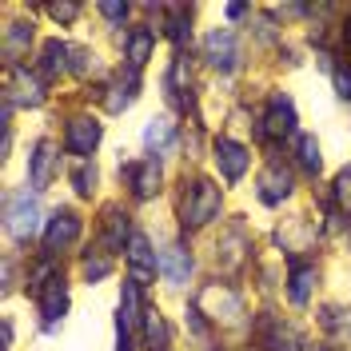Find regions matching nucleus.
Segmentation results:
<instances>
[{"instance_id":"9b49d317","label":"nucleus","mask_w":351,"mask_h":351,"mask_svg":"<svg viewBox=\"0 0 351 351\" xmlns=\"http://www.w3.org/2000/svg\"><path fill=\"white\" fill-rule=\"evenodd\" d=\"M160 276H164L172 287L188 284V276H192V256H188V247H184V243L164 247V256H160Z\"/></svg>"},{"instance_id":"39448f33","label":"nucleus","mask_w":351,"mask_h":351,"mask_svg":"<svg viewBox=\"0 0 351 351\" xmlns=\"http://www.w3.org/2000/svg\"><path fill=\"white\" fill-rule=\"evenodd\" d=\"M204 56H208L212 68L232 72V68L240 64V44H236V36H232L228 28H212V32L204 36Z\"/></svg>"},{"instance_id":"a878e982","label":"nucleus","mask_w":351,"mask_h":351,"mask_svg":"<svg viewBox=\"0 0 351 351\" xmlns=\"http://www.w3.org/2000/svg\"><path fill=\"white\" fill-rule=\"evenodd\" d=\"M331 76H335V88H339V96H343V100H351V68H335Z\"/></svg>"},{"instance_id":"9d476101","label":"nucleus","mask_w":351,"mask_h":351,"mask_svg":"<svg viewBox=\"0 0 351 351\" xmlns=\"http://www.w3.org/2000/svg\"><path fill=\"white\" fill-rule=\"evenodd\" d=\"M120 176H128L136 199H152L160 192V160H140V164H128L120 168Z\"/></svg>"},{"instance_id":"6e6552de","label":"nucleus","mask_w":351,"mask_h":351,"mask_svg":"<svg viewBox=\"0 0 351 351\" xmlns=\"http://www.w3.org/2000/svg\"><path fill=\"white\" fill-rule=\"evenodd\" d=\"M128 267L132 276H136V284H148V280H156V256H152V243H148V236L144 232H132L128 240Z\"/></svg>"},{"instance_id":"aec40b11","label":"nucleus","mask_w":351,"mask_h":351,"mask_svg":"<svg viewBox=\"0 0 351 351\" xmlns=\"http://www.w3.org/2000/svg\"><path fill=\"white\" fill-rule=\"evenodd\" d=\"M104 240H108L112 252H120L124 240H132L128 236V212H120V208H108V212H104Z\"/></svg>"},{"instance_id":"2eb2a0df","label":"nucleus","mask_w":351,"mask_h":351,"mask_svg":"<svg viewBox=\"0 0 351 351\" xmlns=\"http://www.w3.org/2000/svg\"><path fill=\"white\" fill-rule=\"evenodd\" d=\"M176 144V124L168 120V116H160V120H152L148 128H144V148L152 152V160H160V156H168Z\"/></svg>"},{"instance_id":"dca6fc26","label":"nucleus","mask_w":351,"mask_h":351,"mask_svg":"<svg viewBox=\"0 0 351 351\" xmlns=\"http://www.w3.org/2000/svg\"><path fill=\"white\" fill-rule=\"evenodd\" d=\"M32 188H48V180L56 172V144L52 140H36V148H32Z\"/></svg>"},{"instance_id":"1a4fd4ad","label":"nucleus","mask_w":351,"mask_h":351,"mask_svg":"<svg viewBox=\"0 0 351 351\" xmlns=\"http://www.w3.org/2000/svg\"><path fill=\"white\" fill-rule=\"evenodd\" d=\"M287 196H291V176L284 172L280 160H271V164L260 172V199L267 204V208H276V204H284Z\"/></svg>"},{"instance_id":"c756f323","label":"nucleus","mask_w":351,"mask_h":351,"mask_svg":"<svg viewBox=\"0 0 351 351\" xmlns=\"http://www.w3.org/2000/svg\"><path fill=\"white\" fill-rule=\"evenodd\" d=\"M328 351H335V348H328Z\"/></svg>"},{"instance_id":"cd10ccee","label":"nucleus","mask_w":351,"mask_h":351,"mask_svg":"<svg viewBox=\"0 0 351 351\" xmlns=\"http://www.w3.org/2000/svg\"><path fill=\"white\" fill-rule=\"evenodd\" d=\"M100 12H104L108 21H124V16H128V4H100Z\"/></svg>"},{"instance_id":"bb28decb","label":"nucleus","mask_w":351,"mask_h":351,"mask_svg":"<svg viewBox=\"0 0 351 351\" xmlns=\"http://www.w3.org/2000/svg\"><path fill=\"white\" fill-rule=\"evenodd\" d=\"M76 12H80V4H52V16L56 21H72Z\"/></svg>"},{"instance_id":"5701e85b","label":"nucleus","mask_w":351,"mask_h":351,"mask_svg":"<svg viewBox=\"0 0 351 351\" xmlns=\"http://www.w3.org/2000/svg\"><path fill=\"white\" fill-rule=\"evenodd\" d=\"M72 188H76L80 196H92V188H96V168H92L88 160H76V168H72Z\"/></svg>"},{"instance_id":"7ed1b4c3","label":"nucleus","mask_w":351,"mask_h":351,"mask_svg":"<svg viewBox=\"0 0 351 351\" xmlns=\"http://www.w3.org/2000/svg\"><path fill=\"white\" fill-rule=\"evenodd\" d=\"M199 315H212V319H223L228 328H236V324H243V300L232 291V287L223 284H212L204 295H199Z\"/></svg>"},{"instance_id":"ddd939ff","label":"nucleus","mask_w":351,"mask_h":351,"mask_svg":"<svg viewBox=\"0 0 351 351\" xmlns=\"http://www.w3.org/2000/svg\"><path fill=\"white\" fill-rule=\"evenodd\" d=\"M315 263L311 260H291V287H287V300L295 307H304L311 300V287H315Z\"/></svg>"},{"instance_id":"f03ea898","label":"nucleus","mask_w":351,"mask_h":351,"mask_svg":"<svg viewBox=\"0 0 351 351\" xmlns=\"http://www.w3.org/2000/svg\"><path fill=\"white\" fill-rule=\"evenodd\" d=\"M4 228L16 240L36 236V228H40V204H36V196H28V192L8 196V204H4Z\"/></svg>"},{"instance_id":"4468645a","label":"nucleus","mask_w":351,"mask_h":351,"mask_svg":"<svg viewBox=\"0 0 351 351\" xmlns=\"http://www.w3.org/2000/svg\"><path fill=\"white\" fill-rule=\"evenodd\" d=\"M152 48H156V32H152V28H132L128 40H124V56H128L132 72H140V68L148 64Z\"/></svg>"},{"instance_id":"6ab92c4d","label":"nucleus","mask_w":351,"mask_h":351,"mask_svg":"<svg viewBox=\"0 0 351 351\" xmlns=\"http://www.w3.org/2000/svg\"><path fill=\"white\" fill-rule=\"evenodd\" d=\"M32 44V24H8V32H4V64L16 68L21 60V52Z\"/></svg>"},{"instance_id":"4be33fe9","label":"nucleus","mask_w":351,"mask_h":351,"mask_svg":"<svg viewBox=\"0 0 351 351\" xmlns=\"http://www.w3.org/2000/svg\"><path fill=\"white\" fill-rule=\"evenodd\" d=\"M300 168L307 176H319V168H324V156H319L315 136H300Z\"/></svg>"},{"instance_id":"0eeeda50","label":"nucleus","mask_w":351,"mask_h":351,"mask_svg":"<svg viewBox=\"0 0 351 351\" xmlns=\"http://www.w3.org/2000/svg\"><path fill=\"white\" fill-rule=\"evenodd\" d=\"M247 164H252L247 148L236 144V140H228V136H219L216 140V168H219V176H223L228 184H240L243 172H247Z\"/></svg>"},{"instance_id":"f257e3e1","label":"nucleus","mask_w":351,"mask_h":351,"mask_svg":"<svg viewBox=\"0 0 351 351\" xmlns=\"http://www.w3.org/2000/svg\"><path fill=\"white\" fill-rule=\"evenodd\" d=\"M188 188V180H184ZM219 216V188L212 180H192V188L184 192V204H180V223L184 228H204Z\"/></svg>"},{"instance_id":"a211bd4d","label":"nucleus","mask_w":351,"mask_h":351,"mask_svg":"<svg viewBox=\"0 0 351 351\" xmlns=\"http://www.w3.org/2000/svg\"><path fill=\"white\" fill-rule=\"evenodd\" d=\"M40 307H44V328H48V331H52L56 324H60V319H64V311H68V291H64V280H60V276L48 284V291H44Z\"/></svg>"},{"instance_id":"f3484780","label":"nucleus","mask_w":351,"mask_h":351,"mask_svg":"<svg viewBox=\"0 0 351 351\" xmlns=\"http://www.w3.org/2000/svg\"><path fill=\"white\" fill-rule=\"evenodd\" d=\"M168 348H172V328L156 307H148L144 311V351H168Z\"/></svg>"},{"instance_id":"20e7f679","label":"nucleus","mask_w":351,"mask_h":351,"mask_svg":"<svg viewBox=\"0 0 351 351\" xmlns=\"http://www.w3.org/2000/svg\"><path fill=\"white\" fill-rule=\"evenodd\" d=\"M100 136H104L100 120H92V116H76V120L64 128V148L76 156V160H88V156L96 152Z\"/></svg>"},{"instance_id":"f8f14e48","label":"nucleus","mask_w":351,"mask_h":351,"mask_svg":"<svg viewBox=\"0 0 351 351\" xmlns=\"http://www.w3.org/2000/svg\"><path fill=\"white\" fill-rule=\"evenodd\" d=\"M260 132H267V136H291V132H295V104L287 100L284 92L271 96V112L263 116Z\"/></svg>"},{"instance_id":"b1692460","label":"nucleus","mask_w":351,"mask_h":351,"mask_svg":"<svg viewBox=\"0 0 351 351\" xmlns=\"http://www.w3.org/2000/svg\"><path fill=\"white\" fill-rule=\"evenodd\" d=\"M331 196H335V204H339V208L351 216V168H343V172L335 176V184H331Z\"/></svg>"},{"instance_id":"423d86ee","label":"nucleus","mask_w":351,"mask_h":351,"mask_svg":"<svg viewBox=\"0 0 351 351\" xmlns=\"http://www.w3.org/2000/svg\"><path fill=\"white\" fill-rule=\"evenodd\" d=\"M80 223H84V219L76 216L72 208L52 212V219H48V232H44V247H48V252H64V247H72V243H76V236H80Z\"/></svg>"},{"instance_id":"412c9836","label":"nucleus","mask_w":351,"mask_h":351,"mask_svg":"<svg viewBox=\"0 0 351 351\" xmlns=\"http://www.w3.org/2000/svg\"><path fill=\"white\" fill-rule=\"evenodd\" d=\"M40 56H44V60H40V72H44V76H56V72H64V68H68V64H64L68 48H64L60 40H48Z\"/></svg>"},{"instance_id":"c85d7f7f","label":"nucleus","mask_w":351,"mask_h":351,"mask_svg":"<svg viewBox=\"0 0 351 351\" xmlns=\"http://www.w3.org/2000/svg\"><path fill=\"white\" fill-rule=\"evenodd\" d=\"M243 12H247V8H243V4H228V16H232V21H240Z\"/></svg>"},{"instance_id":"393cba45","label":"nucleus","mask_w":351,"mask_h":351,"mask_svg":"<svg viewBox=\"0 0 351 351\" xmlns=\"http://www.w3.org/2000/svg\"><path fill=\"white\" fill-rule=\"evenodd\" d=\"M108 271H112V260H108V256H88V260H84V280H88V284L104 280Z\"/></svg>"}]
</instances>
